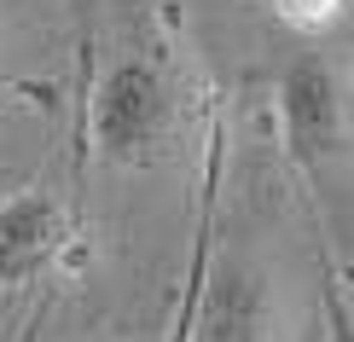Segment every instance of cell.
Instances as JSON below:
<instances>
[{
	"mask_svg": "<svg viewBox=\"0 0 354 342\" xmlns=\"http://www.w3.org/2000/svg\"><path fill=\"white\" fill-rule=\"evenodd\" d=\"M279 140L314 198H354V58L297 53L273 87Z\"/></svg>",
	"mask_w": 354,
	"mask_h": 342,
	"instance_id": "6da1fadb",
	"label": "cell"
},
{
	"mask_svg": "<svg viewBox=\"0 0 354 342\" xmlns=\"http://www.w3.org/2000/svg\"><path fill=\"white\" fill-rule=\"evenodd\" d=\"M180 140V87L157 58L122 53L87 82V145L111 169H157Z\"/></svg>",
	"mask_w": 354,
	"mask_h": 342,
	"instance_id": "7a4b0ae2",
	"label": "cell"
},
{
	"mask_svg": "<svg viewBox=\"0 0 354 342\" xmlns=\"http://www.w3.org/2000/svg\"><path fill=\"white\" fill-rule=\"evenodd\" d=\"M186 342H290V307L279 278L250 256H227L203 278Z\"/></svg>",
	"mask_w": 354,
	"mask_h": 342,
	"instance_id": "3957f363",
	"label": "cell"
},
{
	"mask_svg": "<svg viewBox=\"0 0 354 342\" xmlns=\"http://www.w3.org/2000/svg\"><path fill=\"white\" fill-rule=\"evenodd\" d=\"M70 238V215L47 186H24L12 198H0V285L24 290L58 261Z\"/></svg>",
	"mask_w": 354,
	"mask_h": 342,
	"instance_id": "277c9868",
	"label": "cell"
},
{
	"mask_svg": "<svg viewBox=\"0 0 354 342\" xmlns=\"http://www.w3.org/2000/svg\"><path fill=\"white\" fill-rule=\"evenodd\" d=\"M70 6L82 18V47H93V0H70Z\"/></svg>",
	"mask_w": 354,
	"mask_h": 342,
	"instance_id": "5b68a950",
	"label": "cell"
},
{
	"mask_svg": "<svg viewBox=\"0 0 354 342\" xmlns=\"http://www.w3.org/2000/svg\"><path fill=\"white\" fill-rule=\"evenodd\" d=\"M337 342H354V325H348L343 314H337Z\"/></svg>",
	"mask_w": 354,
	"mask_h": 342,
	"instance_id": "8992f818",
	"label": "cell"
}]
</instances>
